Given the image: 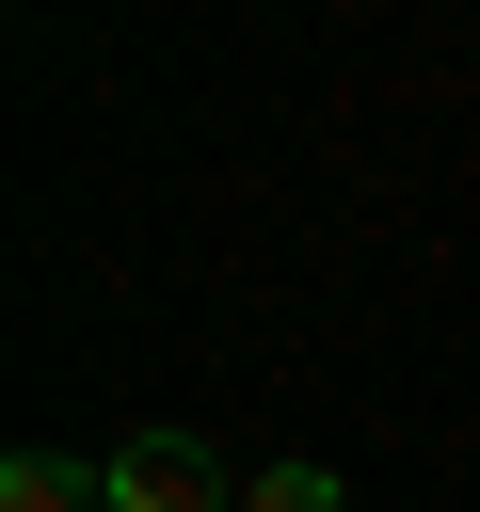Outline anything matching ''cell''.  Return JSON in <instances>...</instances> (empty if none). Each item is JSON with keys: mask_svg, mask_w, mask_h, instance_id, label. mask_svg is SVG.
Returning <instances> with one entry per match:
<instances>
[{"mask_svg": "<svg viewBox=\"0 0 480 512\" xmlns=\"http://www.w3.org/2000/svg\"><path fill=\"white\" fill-rule=\"evenodd\" d=\"M0 512H112V480H80L64 448H16L0 464Z\"/></svg>", "mask_w": 480, "mask_h": 512, "instance_id": "cell-2", "label": "cell"}, {"mask_svg": "<svg viewBox=\"0 0 480 512\" xmlns=\"http://www.w3.org/2000/svg\"><path fill=\"white\" fill-rule=\"evenodd\" d=\"M240 512H336V464H272V480H240Z\"/></svg>", "mask_w": 480, "mask_h": 512, "instance_id": "cell-3", "label": "cell"}, {"mask_svg": "<svg viewBox=\"0 0 480 512\" xmlns=\"http://www.w3.org/2000/svg\"><path fill=\"white\" fill-rule=\"evenodd\" d=\"M112 512H224V464L192 432H128L112 448Z\"/></svg>", "mask_w": 480, "mask_h": 512, "instance_id": "cell-1", "label": "cell"}]
</instances>
